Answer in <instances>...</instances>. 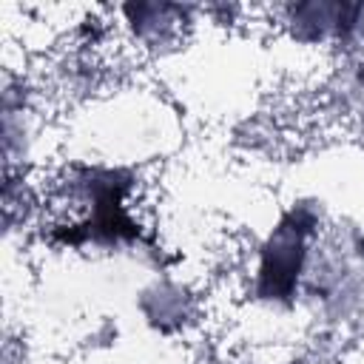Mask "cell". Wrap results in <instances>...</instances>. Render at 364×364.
I'll list each match as a JSON object with an SVG mask.
<instances>
[{"instance_id": "cell-1", "label": "cell", "mask_w": 364, "mask_h": 364, "mask_svg": "<svg viewBox=\"0 0 364 364\" xmlns=\"http://www.w3.org/2000/svg\"><path fill=\"white\" fill-rule=\"evenodd\" d=\"M316 233V213L307 208L287 210L270 230L259 253L256 296L270 304H290L307 273L310 242Z\"/></svg>"}]
</instances>
